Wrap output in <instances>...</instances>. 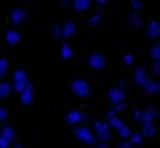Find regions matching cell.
Instances as JSON below:
<instances>
[{
    "label": "cell",
    "instance_id": "cell-35",
    "mask_svg": "<svg viewBox=\"0 0 160 148\" xmlns=\"http://www.w3.org/2000/svg\"><path fill=\"white\" fill-rule=\"evenodd\" d=\"M118 148H132L130 141H123V144H118Z\"/></svg>",
    "mask_w": 160,
    "mask_h": 148
},
{
    "label": "cell",
    "instance_id": "cell-12",
    "mask_svg": "<svg viewBox=\"0 0 160 148\" xmlns=\"http://www.w3.org/2000/svg\"><path fill=\"white\" fill-rule=\"evenodd\" d=\"M135 81H137L139 86H144L146 81H148V69H146V67H137V69H135Z\"/></svg>",
    "mask_w": 160,
    "mask_h": 148
},
{
    "label": "cell",
    "instance_id": "cell-27",
    "mask_svg": "<svg viewBox=\"0 0 160 148\" xmlns=\"http://www.w3.org/2000/svg\"><path fill=\"white\" fill-rule=\"evenodd\" d=\"M100 19H102V14H93L88 23H91V26H98V23H100Z\"/></svg>",
    "mask_w": 160,
    "mask_h": 148
},
{
    "label": "cell",
    "instance_id": "cell-14",
    "mask_svg": "<svg viewBox=\"0 0 160 148\" xmlns=\"http://www.w3.org/2000/svg\"><path fill=\"white\" fill-rule=\"evenodd\" d=\"M156 116H158V111H156L153 107H148L146 111H142V123H153Z\"/></svg>",
    "mask_w": 160,
    "mask_h": 148
},
{
    "label": "cell",
    "instance_id": "cell-29",
    "mask_svg": "<svg viewBox=\"0 0 160 148\" xmlns=\"http://www.w3.org/2000/svg\"><path fill=\"white\" fill-rule=\"evenodd\" d=\"M123 63H125V65H132V63H135V58H132V53H125V56H123Z\"/></svg>",
    "mask_w": 160,
    "mask_h": 148
},
{
    "label": "cell",
    "instance_id": "cell-11",
    "mask_svg": "<svg viewBox=\"0 0 160 148\" xmlns=\"http://www.w3.org/2000/svg\"><path fill=\"white\" fill-rule=\"evenodd\" d=\"M146 35L151 37V40H158L160 37V23L158 21H151V23L146 26Z\"/></svg>",
    "mask_w": 160,
    "mask_h": 148
},
{
    "label": "cell",
    "instance_id": "cell-22",
    "mask_svg": "<svg viewBox=\"0 0 160 148\" xmlns=\"http://www.w3.org/2000/svg\"><path fill=\"white\" fill-rule=\"evenodd\" d=\"M72 46H70V44H63V46H60V56H63V58H72Z\"/></svg>",
    "mask_w": 160,
    "mask_h": 148
},
{
    "label": "cell",
    "instance_id": "cell-6",
    "mask_svg": "<svg viewBox=\"0 0 160 148\" xmlns=\"http://www.w3.org/2000/svg\"><path fill=\"white\" fill-rule=\"evenodd\" d=\"M65 120H68L70 125H77V127H79L81 123H86V120H88V116H86L84 111H77V109H72V111L65 116Z\"/></svg>",
    "mask_w": 160,
    "mask_h": 148
},
{
    "label": "cell",
    "instance_id": "cell-34",
    "mask_svg": "<svg viewBox=\"0 0 160 148\" xmlns=\"http://www.w3.org/2000/svg\"><path fill=\"white\" fill-rule=\"evenodd\" d=\"M95 148H109V144H107V141H98Z\"/></svg>",
    "mask_w": 160,
    "mask_h": 148
},
{
    "label": "cell",
    "instance_id": "cell-18",
    "mask_svg": "<svg viewBox=\"0 0 160 148\" xmlns=\"http://www.w3.org/2000/svg\"><path fill=\"white\" fill-rule=\"evenodd\" d=\"M72 7L77 9V12H86V9L91 7V2H88V0H74V2H72Z\"/></svg>",
    "mask_w": 160,
    "mask_h": 148
},
{
    "label": "cell",
    "instance_id": "cell-25",
    "mask_svg": "<svg viewBox=\"0 0 160 148\" xmlns=\"http://www.w3.org/2000/svg\"><path fill=\"white\" fill-rule=\"evenodd\" d=\"M142 141H144V136H142V134H132V136H130V144H132V146H139Z\"/></svg>",
    "mask_w": 160,
    "mask_h": 148
},
{
    "label": "cell",
    "instance_id": "cell-2",
    "mask_svg": "<svg viewBox=\"0 0 160 148\" xmlns=\"http://www.w3.org/2000/svg\"><path fill=\"white\" fill-rule=\"evenodd\" d=\"M28 86H30L28 74H26L23 69H16V72H14V79H12V88H14L16 93H23Z\"/></svg>",
    "mask_w": 160,
    "mask_h": 148
},
{
    "label": "cell",
    "instance_id": "cell-1",
    "mask_svg": "<svg viewBox=\"0 0 160 148\" xmlns=\"http://www.w3.org/2000/svg\"><path fill=\"white\" fill-rule=\"evenodd\" d=\"M74 136L79 141H84V144H91V146H98V136L93 132L88 125H79V127H74Z\"/></svg>",
    "mask_w": 160,
    "mask_h": 148
},
{
    "label": "cell",
    "instance_id": "cell-32",
    "mask_svg": "<svg viewBox=\"0 0 160 148\" xmlns=\"http://www.w3.org/2000/svg\"><path fill=\"white\" fill-rule=\"evenodd\" d=\"M5 118H7V109L0 107V120H5Z\"/></svg>",
    "mask_w": 160,
    "mask_h": 148
},
{
    "label": "cell",
    "instance_id": "cell-15",
    "mask_svg": "<svg viewBox=\"0 0 160 148\" xmlns=\"http://www.w3.org/2000/svg\"><path fill=\"white\" fill-rule=\"evenodd\" d=\"M156 134V125L153 123H142V136H153Z\"/></svg>",
    "mask_w": 160,
    "mask_h": 148
},
{
    "label": "cell",
    "instance_id": "cell-3",
    "mask_svg": "<svg viewBox=\"0 0 160 148\" xmlns=\"http://www.w3.org/2000/svg\"><path fill=\"white\" fill-rule=\"evenodd\" d=\"M93 132H95L98 141H109V139H112V127H109V123H107V120L93 123Z\"/></svg>",
    "mask_w": 160,
    "mask_h": 148
},
{
    "label": "cell",
    "instance_id": "cell-13",
    "mask_svg": "<svg viewBox=\"0 0 160 148\" xmlns=\"http://www.w3.org/2000/svg\"><path fill=\"white\" fill-rule=\"evenodd\" d=\"M142 88H144V90L148 93V95H153V93H160V84H158V81H156V79H148V81H146V84H144V86H142Z\"/></svg>",
    "mask_w": 160,
    "mask_h": 148
},
{
    "label": "cell",
    "instance_id": "cell-36",
    "mask_svg": "<svg viewBox=\"0 0 160 148\" xmlns=\"http://www.w3.org/2000/svg\"><path fill=\"white\" fill-rule=\"evenodd\" d=\"M0 148H9V144H7L5 139H0Z\"/></svg>",
    "mask_w": 160,
    "mask_h": 148
},
{
    "label": "cell",
    "instance_id": "cell-10",
    "mask_svg": "<svg viewBox=\"0 0 160 148\" xmlns=\"http://www.w3.org/2000/svg\"><path fill=\"white\" fill-rule=\"evenodd\" d=\"M9 21H12V23L16 26V23H21V21H26V9H12V12H9Z\"/></svg>",
    "mask_w": 160,
    "mask_h": 148
},
{
    "label": "cell",
    "instance_id": "cell-30",
    "mask_svg": "<svg viewBox=\"0 0 160 148\" xmlns=\"http://www.w3.org/2000/svg\"><path fill=\"white\" fill-rule=\"evenodd\" d=\"M151 72L156 74V76H160V63H153V67H151Z\"/></svg>",
    "mask_w": 160,
    "mask_h": 148
},
{
    "label": "cell",
    "instance_id": "cell-26",
    "mask_svg": "<svg viewBox=\"0 0 160 148\" xmlns=\"http://www.w3.org/2000/svg\"><path fill=\"white\" fill-rule=\"evenodd\" d=\"M5 72H7V60H5V58H0V79L5 76Z\"/></svg>",
    "mask_w": 160,
    "mask_h": 148
},
{
    "label": "cell",
    "instance_id": "cell-21",
    "mask_svg": "<svg viewBox=\"0 0 160 148\" xmlns=\"http://www.w3.org/2000/svg\"><path fill=\"white\" fill-rule=\"evenodd\" d=\"M12 90H14L12 84H5V81H0V100H2V97H7Z\"/></svg>",
    "mask_w": 160,
    "mask_h": 148
},
{
    "label": "cell",
    "instance_id": "cell-28",
    "mask_svg": "<svg viewBox=\"0 0 160 148\" xmlns=\"http://www.w3.org/2000/svg\"><path fill=\"white\" fill-rule=\"evenodd\" d=\"M53 37H63V26H53Z\"/></svg>",
    "mask_w": 160,
    "mask_h": 148
},
{
    "label": "cell",
    "instance_id": "cell-8",
    "mask_svg": "<svg viewBox=\"0 0 160 148\" xmlns=\"http://www.w3.org/2000/svg\"><path fill=\"white\" fill-rule=\"evenodd\" d=\"M107 123H109V127H112V130H116V132H118V130L125 125L123 120L118 118V113L114 111V109H109V111H107Z\"/></svg>",
    "mask_w": 160,
    "mask_h": 148
},
{
    "label": "cell",
    "instance_id": "cell-33",
    "mask_svg": "<svg viewBox=\"0 0 160 148\" xmlns=\"http://www.w3.org/2000/svg\"><path fill=\"white\" fill-rule=\"evenodd\" d=\"M132 118H135V120H142V111H139V109H137V111L132 113Z\"/></svg>",
    "mask_w": 160,
    "mask_h": 148
},
{
    "label": "cell",
    "instance_id": "cell-7",
    "mask_svg": "<svg viewBox=\"0 0 160 148\" xmlns=\"http://www.w3.org/2000/svg\"><path fill=\"white\" fill-rule=\"evenodd\" d=\"M88 65H91V69H104L107 58H104L102 53H91V56H88Z\"/></svg>",
    "mask_w": 160,
    "mask_h": 148
},
{
    "label": "cell",
    "instance_id": "cell-23",
    "mask_svg": "<svg viewBox=\"0 0 160 148\" xmlns=\"http://www.w3.org/2000/svg\"><path fill=\"white\" fill-rule=\"evenodd\" d=\"M118 134L123 136V141H130V136H132V132H130V127H128V125H123V127L118 130Z\"/></svg>",
    "mask_w": 160,
    "mask_h": 148
},
{
    "label": "cell",
    "instance_id": "cell-19",
    "mask_svg": "<svg viewBox=\"0 0 160 148\" xmlns=\"http://www.w3.org/2000/svg\"><path fill=\"white\" fill-rule=\"evenodd\" d=\"M5 40H7V44H16V42L21 40V32H16V30H9L7 35H5Z\"/></svg>",
    "mask_w": 160,
    "mask_h": 148
},
{
    "label": "cell",
    "instance_id": "cell-4",
    "mask_svg": "<svg viewBox=\"0 0 160 148\" xmlns=\"http://www.w3.org/2000/svg\"><path fill=\"white\" fill-rule=\"evenodd\" d=\"M123 100H125V84L121 81L116 88H109V102L114 107H118V104H123Z\"/></svg>",
    "mask_w": 160,
    "mask_h": 148
},
{
    "label": "cell",
    "instance_id": "cell-9",
    "mask_svg": "<svg viewBox=\"0 0 160 148\" xmlns=\"http://www.w3.org/2000/svg\"><path fill=\"white\" fill-rule=\"evenodd\" d=\"M0 139H5L7 144H14L16 141V132L12 125H2V130H0Z\"/></svg>",
    "mask_w": 160,
    "mask_h": 148
},
{
    "label": "cell",
    "instance_id": "cell-31",
    "mask_svg": "<svg viewBox=\"0 0 160 148\" xmlns=\"http://www.w3.org/2000/svg\"><path fill=\"white\" fill-rule=\"evenodd\" d=\"M132 9H135V12H139V9H142V2H139V0H132Z\"/></svg>",
    "mask_w": 160,
    "mask_h": 148
},
{
    "label": "cell",
    "instance_id": "cell-16",
    "mask_svg": "<svg viewBox=\"0 0 160 148\" xmlns=\"http://www.w3.org/2000/svg\"><path fill=\"white\" fill-rule=\"evenodd\" d=\"M77 32V26L72 23V21H68V23H63V37H72Z\"/></svg>",
    "mask_w": 160,
    "mask_h": 148
},
{
    "label": "cell",
    "instance_id": "cell-24",
    "mask_svg": "<svg viewBox=\"0 0 160 148\" xmlns=\"http://www.w3.org/2000/svg\"><path fill=\"white\" fill-rule=\"evenodd\" d=\"M151 56H153L156 63H160V44H153V46H151Z\"/></svg>",
    "mask_w": 160,
    "mask_h": 148
},
{
    "label": "cell",
    "instance_id": "cell-37",
    "mask_svg": "<svg viewBox=\"0 0 160 148\" xmlns=\"http://www.w3.org/2000/svg\"><path fill=\"white\" fill-rule=\"evenodd\" d=\"M14 148H23V146H19V144H16V146H14Z\"/></svg>",
    "mask_w": 160,
    "mask_h": 148
},
{
    "label": "cell",
    "instance_id": "cell-5",
    "mask_svg": "<svg viewBox=\"0 0 160 148\" xmlns=\"http://www.w3.org/2000/svg\"><path fill=\"white\" fill-rule=\"evenodd\" d=\"M72 93L79 95V97H88L91 95V84L86 79H74L72 81Z\"/></svg>",
    "mask_w": 160,
    "mask_h": 148
},
{
    "label": "cell",
    "instance_id": "cell-17",
    "mask_svg": "<svg viewBox=\"0 0 160 148\" xmlns=\"http://www.w3.org/2000/svg\"><path fill=\"white\" fill-rule=\"evenodd\" d=\"M32 97H35V93H32V86H28V88L21 93V102H23V104H30Z\"/></svg>",
    "mask_w": 160,
    "mask_h": 148
},
{
    "label": "cell",
    "instance_id": "cell-20",
    "mask_svg": "<svg viewBox=\"0 0 160 148\" xmlns=\"http://www.w3.org/2000/svg\"><path fill=\"white\" fill-rule=\"evenodd\" d=\"M128 23L132 26V28H139V26H142V16L137 14V12H132V14L128 16Z\"/></svg>",
    "mask_w": 160,
    "mask_h": 148
}]
</instances>
